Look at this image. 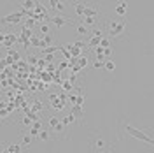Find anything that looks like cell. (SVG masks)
<instances>
[{"label":"cell","instance_id":"obj_23","mask_svg":"<svg viewBox=\"0 0 154 153\" xmlns=\"http://www.w3.org/2000/svg\"><path fill=\"white\" fill-rule=\"evenodd\" d=\"M25 28H28V30H32L33 27H35V19H32V18H26V21H25V25H23Z\"/></svg>","mask_w":154,"mask_h":153},{"label":"cell","instance_id":"obj_31","mask_svg":"<svg viewBox=\"0 0 154 153\" xmlns=\"http://www.w3.org/2000/svg\"><path fill=\"white\" fill-rule=\"evenodd\" d=\"M46 57V60H49V62H53V55H44Z\"/></svg>","mask_w":154,"mask_h":153},{"label":"cell","instance_id":"obj_28","mask_svg":"<svg viewBox=\"0 0 154 153\" xmlns=\"http://www.w3.org/2000/svg\"><path fill=\"white\" fill-rule=\"evenodd\" d=\"M93 67H95V69H100V67H103V62H98V60H96L95 63H93Z\"/></svg>","mask_w":154,"mask_h":153},{"label":"cell","instance_id":"obj_18","mask_svg":"<svg viewBox=\"0 0 154 153\" xmlns=\"http://www.w3.org/2000/svg\"><path fill=\"white\" fill-rule=\"evenodd\" d=\"M51 107H54V109H63V104L60 102V100H56V95H51Z\"/></svg>","mask_w":154,"mask_h":153},{"label":"cell","instance_id":"obj_13","mask_svg":"<svg viewBox=\"0 0 154 153\" xmlns=\"http://www.w3.org/2000/svg\"><path fill=\"white\" fill-rule=\"evenodd\" d=\"M38 30H40V35H42V37H44V35H49V34H51V25H49V21L40 23Z\"/></svg>","mask_w":154,"mask_h":153},{"label":"cell","instance_id":"obj_26","mask_svg":"<svg viewBox=\"0 0 154 153\" xmlns=\"http://www.w3.org/2000/svg\"><path fill=\"white\" fill-rule=\"evenodd\" d=\"M21 122H23V125H28V127H30V125H32V118H30V116H25Z\"/></svg>","mask_w":154,"mask_h":153},{"label":"cell","instance_id":"obj_15","mask_svg":"<svg viewBox=\"0 0 154 153\" xmlns=\"http://www.w3.org/2000/svg\"><path fill=\"white\" fill-rule=\"evenodd\" d=\"M103 69H105L107 72H112L116 69V62L112 60V58H107L105 62H103Z\"/></svg>","mask_w":154,"mask_h":153},{"label":"cell","instance_id":"obj_16","mask_svg":"<svg viewBox=\"0 0 154 153\" xmlns=\"http://www.w3.org/2000/svg\"><path fill=\"white\" fill-rule=\"evenodd\" d=\"M60 122H61V125H63V127H67V125H70V123H75V118H74L72 115H67V116H63Z\"/></svg>","mask_w":154,"mask_h":153},{"label":"cell","instance_id":"obj_27","mask_svg":"<svg viewBox=\"0 0 154 153\" xmlns=\"http://www.w3.org/2000/svg\"><path fill=\"white\" fill-rule=\"evenodd\" d=\"M32 129H37V130H40V129H42V123H40V122H35V123H33V127H32Z\"/></svg>","mask_w":154,"mask_h":153},{"label":"cell","instance_id":"obj_32","mask_svg":"<svg viewBox=\"0 0 154 153\" xmlns=\"http://www.w3.org/2000/svg\"><path fill=\"white\" fill-rule=\"evenodd\" d=\"M4 146H7V143H0V151L4 150Z\"/></svg>","mask_w":154,"mask_h":153},{"label":"cell","instance_id":"obj_5","mask_svg":"<svg viewBox=\"0 0 154 153\" xmlns=\"http://www.w3.org/2000/svg\"><path fill=\"white\" fill-rule=\"evenodd\" d=\"M49 23H53L56 28H63L65 25H74L75 19H70V18H67V16H60V14H56V16L49 18Z\"/></svg>","mask_w":154,"mask_h":153},{"label":"cell","instance_id":"obj_4","mask_svg":"<svg viewBox=\"0 0 154 153\" xmlns=\"http://www.w3.org/2000/svg\"><path fill=\"white\" fill-rule=\"evenodd\" d=\"M25 16H26V11H23L21 7H19L18 12H11V14H7V16L0 18V27H14V25H18Z\"/></svg>","mask_w":154,"mask_h":153},{"label":"cell","instance_id":"obj_2","mask_svg":"<svg viewBox=\"0 0 154 153\" xmlns=\"http://www.w3.org/2000/svg\"><path fill=\"white\" fill-rule=\"evenodd\" d=\"M102 28L105 37L110 41H123L126 37V19L125 18H109L102 21Z\"/></svg>","mask_w":154,"mask_h":153},{"label":"cell","instance_id":"obj_22","mask_svg":"<svg viewBox=\"0 0 154 153\" xmlns=\"http://www.w3.org/2000/svg\"><path fill=\"white\" fill-rule=\"evenodd\" d=\"M56 49H58V46H48V48L42 49V55H53Z\"/></svg>","mask_w":154,"mask_h":153},{"label":"cell","instance_id":"obj_17","mask_svg":"<svg viewBox=\"0 0 154 153\" xmlns=\"http://www.w3.org/2000/svg\"><path fill=\"white\" fill-rule=\"evenodd\" d=\"M110 44H112V41H110L109 37H105V35H103V37L100 39V48H102V49L110 48Z\"/></svg>","mask_w":154,"mask_h":153},{"label":"cell","instance_id":"obj_25","mask_svg":"<svg viewBox=\"0 0 154 153\" xmlns=\"http://www.w3.org/2000/svg\"><path fill=\"white\" fill-rule=\"evenodd\" d=\"M26 132H28L32 137H37V135H38V130H37V129H30V130H26Z\"/></svg>","mask_w":154,"mask_h":153},{"label":"cell","instance_id":"obj_10","mask_svg":"<svg viewBox=\"0 0 154 153\" xmlns=\"http://www.w3.org/2000/svg\"><path fill=\"white\" fill-rule=\"evenodd\" d=\"M32 144H33V137H32L26 130H23V132H21V146H23V150L26 151Z\"/></svg>","mask_w":154,"mask_h":153},{"label":"cell","instance_id":"obj_9","mask_svg":"<svg viewBox=\"0 0 154 153\" xmlns=\"http://www.w3.org/2000/svg\"><path fill=\"white\" fill-rule=\"evenodd\" d=\"M70 115L75 118V122H79V125H82V118H84V111H82V107L81 106H72V109H70Z\"/></svg>","mask_w":154,"mask_h":153},{"label":"cell","instance_id":"obj_30","mask_svg":"<svg viewBox=\"0 0 154 153\" xmlns=\"http://www.w3.org/2000/svg\"><path fill=\"white\" fill-rule=\"evenodd\" d=\"M63 86H65V90H72V85L70 83H63Z\"/></svg>","mask_w":154,"mask_h":153},{"label":"cell","instance_id":"obj_12","mask_svg":"<svg viewBox=\"0 0 154 153\" xmlns=\"http://www.w3.org/2000/svg\"><path fill=\"white\" fill-rule=\"evenodd\" d=\"M84 7H86L84 2H74V9H75V14L79 19L82 18V14H84Z\"/></svg>","mask_w":154,"mask_h":153},{"label":"cell","instance_id":"obj_8","mask_svg":"<svg viewBox=\"0 0 154 153\" xmlns=\"http://www.w3.org/2000/svg\"><path fill=\"white\" fill-rule=\"evenodd\" d=\"M128 9H130V5H128L126 2H119L114 9V14L117 18H125L126 14H128Z\"/></svg>","mask_w":154,"mask_h":153},{"label":"cell","instance_id":"obj_20","mask_svg":"<svg viewBox=\"0 0 154 153\" xmlns=\"http://www.w3.org/2000/svg\"><path fill=\"white\" fill-rule=\"evenodd\" d=\"M60 123V118H56V116H49V120H48V125H49V130H53L56 125Z\"/></svg>","mask_w":154,"mask_h":153},{"label":"cell","instance_id":"obj_6","mask_svg":"<svg viewBox=\"0 0 154 153\" xmlns=\"http://www.w3.org/2000/svg\"><path fill=\"white\" fill-rule=\"evenodd\" d=\"M100 16H102V11L98 9V7H93V5H88L86 4L82 18H100Z\"/></svg>","mask_w":154,"mask_h":153},{"label":"cell","instance_id":"obj_29","mask_svg":"<svg viewBox=\"0 0 154 153\" xmlns=\"http://www.w3.org/2000/svg\"><path fill=\"white\" fill-rule=\"evenodd\" d=\"M28 62H30V63H35V62H37V58H35V57H28Z\"/></svg>","mask_w":154,"mask_h":153},{"label":"cell","instance_id":"obj_33","mask_svg":"<svg viewBox=\"0 0 154 153\" xmlns=\"http://www.w3.org/2000/svg\"><path fill=\"white\" fill-rule=\"evenodd\" d=\"M0 153H9V151H7V150H5V148H4V150H2V151H0Z\"/></svg>","mask_w":154,"mask_h":153},{"label":"cell","instance_id":"obj_3","mask_svg":"<svg viewBox=\"0 0 154 153\" xmlns=\"http://www.w3.org/2000/svg\"><path fill=\"white\" fill-rule=\"evenodd\" d=\"M116 146L103 134L91 130L89 132V153H114Z\"/></svg>","mask_w":154,"mask_h":153},{"label":"cell","instance_id":"obj_19","mask_svg":"<svg viewBox=\"0 0 154 153\" xmlns=\"http://www.w3.org/2000/svg\"><path fill=\"white\" fill-rule=\"evenodd\" d=\"M33 7H35V2H33V0H25L23 5H21V9L23 11H32Z\"/></svg>","mask_w":154,"mask_h":153},{"label":"cell","instance_id":"obj_7","mask_svg":"<svg viewBox=\"0 0 154 153\" xmlns=\"http://www.w3.org/2000/svg\"><path fill=\"white\" fill-rule=\"evenodd\" d=\"M38 139H40V141H54L58 137H56V134H53V130H49V129H40V130H38Z\"/></svg>","mask_w":154,"mask_h":153},{"label":"cell","instance_id":"obj_21","mask_svg":"<svg viewBox=\"0 0 154 153\" xmlns=\"http://www.w3.org/2000/svg\"><path fill=\"white\" fill-rule=\"evenodd\" d=\"M88 65V57H79V60H77V67L82 69Z\"/></svg>","mask_w":154,"mask_h":153},{"label":"cell","instance_id":"obj_11","mask_svg":"<svg viewBox=\"0 0 154 153\" xmlns=\"http://www.w3.org/2000/svg\"><path fill=\"white\" fill-rule=\"evenodd\" d=\"M74 28H75V34L79 35V37H88V35H89V28L84 27L82 23H79V21L74 23Z\"/></svg>","mask_w":154,"mask_h":153},{"label":"cell","instance_id":"obj_24","mask_svg":"<svg viewBox=\"0 0 154 153\" xmlns=\"http://www.w3.org/2000/svg\"><path fill=\"white\" fill-rule=\"evenodd\" d=\"M14 41H16V34H9V35L5 37V46L9 48V46L12 44V42H14Z\"/></svg>","mask_w":154,"mask_h":153},{"label":"cell","instance_id":"obj_1","mask_svg":"<svg viewBox=\"0 0 154 153\" xmlns=\"http://www.w3.org/2000/svg\"><path fill=\"white\" fill-rule=\"evenodd\" d=\"M125 135H128V137H135V139H138V141H142V143L149 144V146H152V143H154L151 135L145 134L144 130H140V129L133 127V125L123 116V118H119V122H117V137H119V139H125Z\"/></svg>","mask_w":154,"mask_h":153},{"label":"cell","instance_id":"obj_14","mask_svg":"<svg viewBox=\"0 0 154 153\" xmlns=\"http://www.w3.org/2000/svg\"><path fill=\"white\" fill-rule=\"evenodd\" d=\"M9 153H21L23 151V146L21 144H14V143H7V148H5Z\"/></svg>","mask_w":154,"mask_h":153}]
</instances>
